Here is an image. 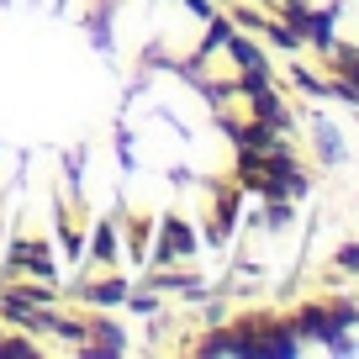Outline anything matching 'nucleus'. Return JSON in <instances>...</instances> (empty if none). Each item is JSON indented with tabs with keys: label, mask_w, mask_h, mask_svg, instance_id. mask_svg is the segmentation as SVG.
Masks as SVG:
<instances>
[{
	"label": "nucleus",
	"mask_w": 359,
	"mask_h": 359,
	"mask_svg": "<svg viewBox=\"0 0 359 359\" xmlns=\"http://www.w3.org/2000/svg\"><path fill=\"white\" fill-rule=\"evenodd\" d=\"M0 317L16 327H27V333H43L48 327V306H32L22 291H0Z\"/></svg>",
	"instance_id": "nucleus-1"
},
{
	"label": "nucleus",
	"mask_w": 359,
	"mask_h": 359,
	"mask_svg": "<svg viewBox=\"0 0 359 359\" xmlns=\"http://www.w3.org/2000/svg\"><path fill=\"white\" fill-rule=\"evenodd\" d=\"M191 248H196V233L180 222V217H164V238H158L154 254H158V259H185Z\"/></svg>",
	"instance_id": "nucleus-2"
},
{
	"label": "nucleus",
	"mask_w": 359,
	"mask_h": 359,
	"mask_svg": "<svg viewBox=\"0 0 359 359\" xmlns=\"http://www.w3.org/2000/svg\"><path fill=\"white\" fill-rule=\"evenodd\" d=\"M79 296H85L90 306H116V302H127V280H116V275H111V280H95V285H85Z\"/></svg>",
	"instance_id": "nucleus-3"
},
{
	"label": "nucleus",
	"mask_w": 359,
	"mask_h": 359,
	"mask_svg": "<svg viewBox=\"0 0 359 359\" xmlns=\"http://www.w3.org/2000/svg\"><path fill=\"white\" fill-rule=\"evenodd\" d=\"M90 333H95V348H90V354H122V348H127V338H122L116 323H95Z\"/></svg>",
	"instance_id": "nucleus-4"
},
{
	"label": "nucleus",
	"mask_w": 359,
	"mask_h": 359,
	"mask_svg": "<svg viewBox=\"0 0 359 359\" xmlns=\"http://www.w3.org/2000/svg\"><path fill=\"white\" fill-rule=\"evenodd\" d=\"M227 37H233V27H227V22H212V32H206V43H201V58L217 53V48H227Z\"/></svg>",
	"instance_id": "nucleus-5"
},
{
	"label": "nucleus",
	"mask_w": 359,
	"mask_h": 359,
	"mask_svg": "<svg viewBox=\"0 0 359 359\" xmlns=\"http://www.w3.org/2000/svg\"><path fill=\"white\" fill-rule=\"evenodd\" d=\"M90 254H95V259H111V254H116V233H111L106 222L95 227V248H90Z\"/></svg>",
	"instance_id": "nucleus-6"
},
{
	"label": "nucleus",
	"mask_w": 359,
	"mask_h": 359,
	"mask_svg": "<svg viewBox=\"0 0 359 359\" xmlns=\"http://www.w3.org/2000/svg\"><path fill=\"white\" fill-rule=\"evenodd\" d=\"M22 296H27L32 306H53V296H58V291H48V280H43V285H22Z\"/></svg>",
	"instance_id": "nucleus-7"
},
{
	"label": "nucleus",
	"mask_w": 359,
	"mask_h": 359,
	"mask_svg": "<svg viewBox=\"0 0 359 359\" xmlns=\"http://www.w3.org/2000/svg\"><path fill=\"white\" fill-rule=\"evenodd\" d=\"M37 348L32 344H22V338H16V344H0V359H32Z\"/></svg>",
	"instance_id": "nucleus-8"
}]
</instances>
